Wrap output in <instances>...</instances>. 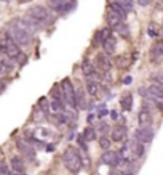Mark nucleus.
<instances>
[{
  "mask_svg": "<svg viewBox=\"0 0 163 175\" xmlns=\"http://www.w3.org/2000/svg\"><path fill=\"white\" fill-rule=\"evenodd\" d=\"M61 88H63V95L66 103L70 106V108H77V90L74 87V84L69 77H66L63 82H61Z\"/></svg>",
  "mask_w": 163,
  "mask_h": 175,
  "instance_id": "4",
  "label": "nucleus"
},
{
  "mask_svg": "<svg viewBox=\"0 0 163 175\" xmlns=\"http://www.w3.org/2000/svg\"><path fill=\"white\" fill-rule=\"evenodd\" d=\"M110 117H112V119H120V117H119V112H117V111H110Z\"/></svg>",
  "mask_w": 163,
  "mask_h": 175,
  "instance_id": "39",
  "label": "nucleus"
},
{
  "mask_svg": "<svg viewBox=\"0 0 163 175\" xmlns=\"http://www.w3.org/2000/svg\"><path fill=\"white\" fill-rule=\"evenodd\" d=\"M130 149H131V153H133L134 157H141V156L145 153V146H144V143L138 142V140H134V142H133V145L130 146Z\"/></svg>",
  "mask_w": 163,
  "mask_h": 175,
  "instance_id": "22",
  "label": "nucleus"
},
{
  "mask_svg": "<svg viewBox=\"0 0 163 175\" xmlns=\"http://www.w3.org/2000/svg\"><path fill=\"white\" fill-rule=\"evenodd\" d=\"M123 84H125V85H128V84H131V77H125V79H123Z\"/></svg>",
  "mask_w": 163,
  "mask_h": 175,
  "instance_id": "41",
  "label": "nucleus"
},
{
  "mask_svg": "<svg viewBox=\"0 0 163 175\" xmlns=\"http://www.w3.org/2000/svg\"><path fill=\"white\" fill-rule=\"evenodd\" d=\"M96 69H99L101 72H104V74H107V72L110 71V67H112V63H110V60H109V56L106 55V53H98L96 55Z\"/></svg>",
  "mask_w": 163,
  "mask_h": 175,
  "instance_id": "9",
  "label": "nucleus"
},
{
  "mask_svg": "<svg viewBox=\"0 0 163 175\" xmlns=\"http://www.w3.org/2000/svg\"><path fill=\"white\" fill-rule=\"evenodd\" d=\"M136 2H138V5H139V7H149L152 0H136Z\"/></svg>",
  "mask_w": 163,
  "mask_h": 175,
  "instance_id": "37",
  "label": "nucleus"
},
{
  "mask_svg": "<svg viewBox=\"0 0 163 175\" xmlns=\"http://www.w3.org/2000/svg\"><path fill=\"white\" fill-rule=\"evenodd\" d=\"M10 167L13 170L15 175H26V166H24V159L21 156H13L10 159Z\"/></svg>",
  "mask_w": 163,
  "mask_h": 175,
  "instance_id": "11",
  "label": "nucleus"
},
{
  "mask_svg": "<svg viewBox=\"0 0 163 175\" xmlns=\"http://www.w3.org/2000/svg\"><path fill=\"white\" fill-rule=\"evenodd\" d=\"M50 111L53 112V114H61V112H64V101H59V100H51V103H50Z\"/></svg>",
  "mask_w": 163,
  "mask_h": 175,
  "instance_id": "24",
  "label": "nucleus"
},
{
  "mask_svg": "<svg viewBox=\"0 0 163 175\" xmlns=\"http://www.w3.org/2000/svg\"><path fill=\"white\" fill-rule=\"evenodd\" d=\"M66 2H67V0H48L47 3H48V7L51 10H54V11H58V13H59V11L63 10V7L66 5Z\"/></svg>",
  "mask_w": 163,
  "mask_h": 175,
  "instance_id": "29",
  "label": "nucleus"
},
{
  "mask_svg": "<svg viewBox=\"0 0 163 175\" xmlns=\"http://www.w3.org/2000/svg\"><path fill=\"white\" fill-rule=\"evenodd\" d=\"M101 161H103V164H106V166L117 167L120 164V156H119V153L109 149V151H104V154L101 156Z\"/></svg>",
  "mask_w": 163,
  "mask_h": 175,
  "instance_id": "10",
  "label": "nucleus"
},
{
  "mask_svg": "<svg viewBox=\"0 0 163 175\" xmlns=\"http://www.w3.org/2000/svg\"><path fill=\"white\" fill-rule=\"evenodd\" d=\"M149 56H150V63L152 64H161L163 63V42L154 43L149 52Z\"/></svg>",
  "mask_w": 163,
  "mask_h": 175,
  "instance_id": "8",
  "label": "nucleus"
},
{
  "mask_svg": "<svg viewBox=\"0 0 163 175\" xmlns=\"http://www.w3.org/2000/svg\"><path fill=\"white\" fill-rule=\"evenodd\" d=\"M117 34H119L120 37H123V39H126V37H130V27H128V24L126 22H122V24H119L114 29Z\"/></svg>",
  "mask_w": 163,
  "mask_h": 175,
  "instance_id": "27",
  "label": "nucleus"
},
{
  "mask_svg": "<svg viewBox=\"0 0 163 175\" xmlns=\"http://www.w3.org/2000/svg\"><path fill=\"white\" fill-rule=\"evenodd\" d=\"M109 8H110L112 11H115V13H119L123 19H125V18H126V15H128V11H126L125 8H123L120 3H117V2H112V3L109 5Z\"/></svg>",
  "mask_w": 163,
  "mask_h": 175,
  "instance_id": "28",
  "label": "nucleus"
},
{
  "mask_svg": "<svg viewBox=\"0 0 163 175\" xmlns=\"http://www.w3.org/2000/svg\"><path fill=\"white\" fill-rule=\"evenodd\" d=\"M123 21H125V19H123L119 13H115V11H112L109 8V11H107V24H109V27H114V29H115V27L119 24H122Z\"/></svg>",
  "mask_w": 163,
  "mask_h": 175,
  "instance_id": "18",
  "label": "nucleus"
},
{
  "mask_svg": "<svg viewBox=\"0 0 163 175\" xmlns=\"http://www.w3.org/2000/svg\"><path fill=\"white\" fill-rule=\"evenodd\" d=\"M8 36L13 39V40L19 45V47H27L31 43V34L19 29L18 26H13L10 24V29H8Z\"/></svg>",
  "mask_w": 163,
  "mask_h": 175,
  "instance_id": "5",
  "label": "nucleus"
},
{
  "mask_svg": "<svg viewBox=\"0 0 163 175\" xmlns=\"http://www.w3.org/2000/svg\"><path fill=\"white\" fill-rule=\"evenodd\" d=\"M19 3H26V2H31V0H18Z\"/></svg>",
  "mask_w": 163,
  "mask_h": 175,
  "instance_id": "42",
  "label": "nucleus"
},
{
  "mask_svg": "<svg viewBox=\"0 0 163 175\" xmlns=\"http://www.w3.org/2000/svg\"><path fill=\"white\" fill-rule=\"evenodd\" d=\"M120 106L123 111H131L133 108V95L131 93H125L123 97L120 98Z\"/></svg>",
  "mask_w": 163,
  "mask_h": 175,
  "instance_id": "23",
  "label": "nucleus"
},
{
  "mask_svg": "<svg viewBox=\"0 0 163 175\" xmlns=\"http://www.w3.org/2000/svg\"><path fill=\"white\" fill-rule=\"evenodd\" d=\"M2 52H3V47H2V43H0V55H2Z\"/></svg>",
  "mask_w": 163,
  "mask_h": 175,
  "instance_id": "43",
  "label": "nucleus"
},
{
  "mask_svg": "<svg viewBox=\"0 0 163 175\" xmlns=\"http://www.w3.org/2000/svg\"><path fill=\"white\" fill-rule=\"evenodd\" d=\"M75 5H77V3L74 2V0H70V2H66V5L63 7V10H61L59 13H61V15H66V13H69L70 10H74V8H75Z\"/></svg>",
  "mask_w": 163,
  "mask_h": 175,
  "instance_id": "33",
  "label": "nucleus"
},
{
  "mask_svg": "<svg viewBox=\"0 0 163 175\" xmlns=\"http://www.w3.org/2000/svg\"><path fill=\"white\" fill-rule=\"evenodd\" d=\"M117 3H120L126 11H131L133 10V0H115Z\"/></svg>",
  "mask_w": 163,
  "mask_h": 175,
  "instance_id": "34",
  "label": "nucleus"
},
{
  "mask_svg": "<svg viewBox=\"0 0 163 175\" xmlns=\"http://www.w3.org/2000/svg\"><path fill=\"white\" fill-rule=\"evenodd\" d=\"M147 90H149L150 100H152L154 103H155V101H161L163 100V85L154 82V84H150V85L147 87Z\"/></svg>",
  "mask_w": 163,
  "mask_h": 175,
  "instance_id": "15",
  "label": "nucleus"
},
{
  "mask_svg": "<svg viewBox=\"0 0 163 175\" xmlns=\"http://www.w3.org/2000/svg\"><path fill=\"white\" fill-rule=\"evenodd\" d=\"M99 132L101 135H104V137H107V133H110V127H109V124H106V122H101L99 124Z\"/></svg>",
  "mask_w": 163,
  "mask_h": 175,
  "instance_id": "35",
  "label": "nucleus"
},
{
  "mask_svg": "<svg viewBox=\"0 0 163 175\" xmlns=\"http://www.w3.org/2000/svg\"><path fill=\"white\" fill-rule=\"evenodd\" d=\"M11 24H13V26H18L19 29L26 31V32H29L31 36H32L34 32H37L38 29H40V26H38L32 18H29V16H24V18H16V19L11 21Z\"/></svg>",
  "mask_w": 163,
  "mask_h": 175,
  "instance_id": "6",
  "label": "nucleus"
},
{
  "mask_svg": "<svg viewBox=\"0 0 163 175\" xmlns=\"http://www.w3.org/2000/svg\"><path fill=\"white\" fill-rule=\"evenodd\" d=\"M155 137V130L154 127H138L136 132H134V140H138V142L141 143H150Z\"/></svg>",
  "mask_w": 163,
  "mask_h": 175,
  "instance_id": "7",
  "label": "nucleus"
},
{
  "mask_svg": "<svg viewBox=\"0 0 163 175\" xmlns=\"http://www.w3.org/2000/svg\"><path fill=\"white\" fill-rule=\"evenodd\" d=\"M106 114H107V109H106L104 106H103V109L99 111V117H101V116H106Z\"/></svg>",
  "mask_w": 163,
  "mask_h": 175,
  "instance_id": "40",
  "label": "nucleus"
},
{
  "mask_svg": "<svg viewBox=\"0 0 163 175\" xmlns=\"http://www.w3.org/2000/svg\"><path fill=\"white\" fill-rule=\"evenodd\" d=\"M82 137H83V140H85V142H93V140L98 138V135H96V130H94L93 127H86L85 130H83Z\"/></svg>",
  "mask_w": 163,
  "mask_h": 175,
  "instance_id": "26",
  "label": "nucleus"
},
{
  "mask_svg": "<svg viewBox=\"0 0 163 175\" xmlns=\"http://www.w3.org/2000/svg\"><path fill=\"white\" fill-rule=\"evenodd\" d=\"M123 175H131V173H130V172H125V173H123Z\"/></svg>",
  "mask_w": 163,
  "mask_h": 175,
  "instance_id": "44",
  "label": "nucleus"
},
{
  "mask_svg": "<svg viewBox=\"0 0 163 175\" xmlns=\"http://www.w3.org/2000/svg\"><path fill=\"white\" fill-rule=\"evenodd\" d=\"M126 133H128L126 125L117 124V125H114V129H112V132H110V138L114 140L115 143H120V142H123V140L126 138Z\"/></svg>",
  "mask_w": 163,
  "mask_h": 175,
  "instance_id": "12",
  "label": "nucleus"
},
{
  "mask_svg": "<svg viewBox=\"0 0 163 175\" xmlns=\"http://www.w3.org/2000/svg\"><path fill=\"white\" fill-rule=\"evenodd\" d=\"M2 47H3V52H5V55H7V58H10L11 61H21V60H22L21 47L8 36V34H7L5 39H3Z\"/></svg>",
  "mask_w": 163,
  "mask_h": 175,
  "instance_id": "3",
  "label": "nucleus"
},
{
  "mask_svg": "<svg viewBox=\"0 0 163 175\" xmlns=\"http://www.w3.org/2000/svg\"><path fill=\"white\" fill-rule=\"evenodd\" d=\"M27 16L32 18L40 27H42V26H48V24H51V22L54 21V18H53V15H51V11H50V8L42 7V5L31 7L29 10H27Z\"/></svg>",
  "mask_w": 163,
  "mask_h": 175,
  "instance_id": "2",
  "label": "nucleus"
},
{
  "mask_svg": "<svg viewBox=\"0 0 163 175\" xmlns=\"http://www.w3.org/2000/svg\"><path fill=\"white\" fill-rule=\"evenodd\" d=\"M13 61L10 58H0V76H5V74H10L13 71Z\"/></svg>",
  "mask_w": 163,
  "mask_h": 175,
  "instance_id": "20",
  "label": "nucleus"
},
{
  "mask_svg": "<svg viewBox=\"0 0 163 175\" xmlns=\"http://www.w3.org/2000/svg\"><path fill=\"white\" fill-rule=\"evenodd\" d=\"M112 36L110 34V27H103V29H99L96 34H94V45H103L107 39Z\"/></svg>",
  "mask_w": 163,
  "mask_h": 175,
  "instance_id": "17",
  "label": "nucleus"
},
{
  "mask_svg": "<svg viewBox=\"0 0 163 175\" xmlns=\"http://www.w3.org/2000/svg\"><path fill=\"white\" fill-rule=\"evenodd\" d=\"M149 36H150V37H157V36H158V31H157V27H155L154 24L149 26Z\"/></svg>",
  "mask_w": 163,
  "mask_h": 175,
  "instance_id": "36",
  "label": "nucleus"
},
{
  "mask_svg": "<svg viewBox=\"0 0 163 175\" xmlns=\"http://www.w3.org/2000/svg\"><path fill=\"white\" fill-rule=\"evenodd\" d=\"M0 175H15L7 161H0Z\"/></svg>",
  "mask_w": 163,
  "mask_h": 175,
  "instance_id": "32",
  "label": "nucleus"
},
{
  "mask_svg": "<svg viewBox=\"0 0 163 175\" xmlns=\"http://www.w3.org/2000/svg\"><path fill=\"white\" fill-rule=\"evenodd\" d=\"M154 79H155V82H157V84H160V85H163V74H157Z\"/></svg>",
  "mask_w": 163,
  "mask_h": 175,
  "instance_id": "38",
  "label": "nucleus"
},
{
  "mask_svg": "<svg viewBox=\"0 0 163 175\" xmlns=\"http://www.w3.org/2000/svg\"><path fill=\"white\" fill-rule=\"evenodd\" d=\"M50 137H51V132L47 130V129H37V130H35V140H38V142L47 140Z\"/></svg>",
  "mask_w": 163,
  "mask_h": 175,
  "instance_id": "31",
  "label": "nucleus"
},
{
  "mask_svg": "<svg viewBox=\"0 0 163 175\" xmlns=\"http://www.w3.org/2000/svg\"><path fill=\"white\" fill-rule=\"evenodd\" d=\"M98 143H99V148H101V149L109 151V149H110V145H112V138L104 137V135H101L99 140H98Z\"/></svg>",
  "mask_w": 163,
  "mask_h": 175,
  "instance_id": "30",
  "label": "nucleus"
},
{
  "mask_svg": "<svg viewBox=\"0 0 163 175\" xmlns=\"http://www.w3.org/2000/svg\"><path fill=\"white\" fill-rule=\"evenodd\" d=\"M115 64L119 69H126L128 66H130V56L128 55H119L115 60Z\"/></svg>",
  "mask_w": 163,
  "mask_h": 175,
  "instance_id": "25",
  "label": "nucleus"
},
{
  "mask_svg": "<svg viewBox=\"0 0 163 175\" xmlns=\"http://www.w3.org/2000/svg\"><path fill=\"white\" fill-rule=\"evenodd\" d=\"M152 121H154V116L147 108H144L138 112V124L139 127H152Z\"/></svg>",
  "mask_w": 163,
  "mask_h": 175,
  "instance_id": "14",
  "label": "nucleus"
},
{
  "mask_svg": "<svg viewBox=\"0 0 163 175\" xmlns=\"http://www.w3.org/2000/svg\"><path fill=\"white\" fill-rule=\"evenodd\" d=\"M103 48H104V53L106 55H114L115 50H117V39L114 36H110L107 40L103 43Z\"/></svg>",
  "mask_w": 163,
  "mask_h": 175,
  "instance_id": "19",
  "label": "nucleus"
},
{
  "mask_svg": "<svg viewBox=\"0 0 163 175\" xmlns=\"http://www.w3.org/2000/svg\"><path fill=\"white\" fill-rule=\"evenodd\" d=\"M82 71H83V74L86 76V79L96 76V67H94V66L91 64V61L86 60V58L82 61Z\"/></svg>",
  "mask_w": 163,
  "mask_h": 175,
  "instance_id": "21",
  "label": "nucleus"
},
{
  "mask_svg": "<svg viewBox=\"0 0 163 175\" xmlns=\"http://www.w3.org/2000/svg\"><path fill=\"white\" fill-rule=\"evenodd\" d=\"M63 162L66 169L69 170L70 173H78L83 167V159H82V154L78 153V149L75 146H67L64 154H63Z\"/></svg>",
  "mask_w": 163,
  "mask_h": 175,
  "instance_id": "1",
  "label": "nucleus"
},
{
  "mask_svg": "<svg viewBox=\"0 0 163 175\" xmlns=\"http://www.w3.org/2000/svg\"><path fill=\"white\" fill-rule=\"evenodd\" d=\"M85 90H86V95L88 97H98V93H99V84L96 79H93V77H88L86 79V82H85Z\"/></svg>",
  "mask_w": 163,
  "mask_h": 175,
  "instance_id": "16",
  "label": "nucleus"
},
{
  "mask_svg": "<svg viewBox=\"0 0 163 175\" xmlns=\"http://www.w3.org/2000/svg\"><path fill=\"white\" fill-rule=\"evenodd\" d=\"M16 146H18V149H19V153L24 156V157H27V159H31V161H34L35 159V149L32 148V146L27 143V142H24V140H18V143H16Z\"/></svg>",
  "mask_w": 163,
  "mask_h": 175,
  "instance_id": "13",
  "label": "nucleus"
}]
</instances>
